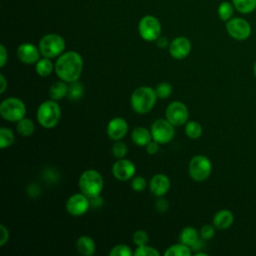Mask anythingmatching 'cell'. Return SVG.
Returning a JSON list of instances; mask_svg holds the SVG:
<instances>
[{"instance_id":"21","label":"cell","mask_w":256,"mask_h":256,"mask_svg":"<svg viewBox=\"0 0 256 256\" xmlns=\"http://www.w3.org/2000/svg\"><path fill=\"white\" fill-rule=\"evenodd\" d=\"M67 92H68L67 82L60 80V81L54 82L51 85L49 89V96L52 100L58 101L64 97H67Z\"/></svg>"},{"instance_id":"27","label":"cell","mask_w":256,"mask_h":256,"mask_svg":"<svg viewBox=\"0 0 256 256\" xmlns=\"http://www.w3.org/2000/svg\"><path fill=\"white\" fill-rule=\"evenodd\" d=\"M84 93V86L81 82L74 81L69 83L68 85V92H67V98L72 101L79 100Z\"/></svg>"},{"instance_id":"25","label":"cell","mask_w":256,"mask_h":256,"mask_svg":"<svg viewBox=\"0 0 256 256\" xmlns=\"http://www.w3.org/2000/svg\"><path fill=\"white\" fill-rule=\"evenodd\" d=\"M17 132L23 137H29L34 133L35 125L34 122L29 118H23L17 122Z\"/></svg>"},{"instance_id":"23","label":"cell","mask_w":256,"mask_h":256,"mask_svg":"<svg viewBox=\"0 0 256 256\" xmlns=\"http://www.w3.org/2000/svg\"><path fill=\"white\" fill-rule=\"evenodd\" d=\"M54 69H55V64H53L50 58H47V57L40 58L35 64V71L41 77L49 76Z\"/></svg>"},{"instance_id":"15","label":"cell","mask_w":256,"mask_h":256,"mask_svg":"<svg viewBox=\"0 0 256 256\" xmlns=\"http://www.w3.org/2000/svg\"><path fill=\"white\" fill-rule=\"evenodd\" d=\"M18 59L27 65L36 64V62L40 59V50L32 43H22L18 46L16 51Z\"/></svg>"},{"instance_id":"12","label":"cell","mask_w":256,"mask_h":256,"mask_svg":"<svg viewBox=\"0 0 256 256\" xmlns=\"http://www.w3.org/2000/svg\"><path fill=\"white\" fill-rule=\"evenodd\" d=\"M65 207H66V211L71 216H75V217L81 216L85 214L90 208L89 198L82 192L73 194L67 199Z\"/></svg>"},{"instance_id":"33","label":"cell","mask_w":256,"mask_h":256,"mask_svg":"<svg viewBox=\"0 0 256 256\" xmlns=\"http://www.w3.org/2000/svg\"><path fill=\"white\" fill-rule=\"evenodd\" d=\"M110 256H132L131 248L126 244H117L109 252Z\"/></svg>"},{"instance_id":"45","label":"cell","mask_w":256,"mask_h":256,"mask_svg":"<svg viewBox=\"0 0 256 256\" xmlns=\"http://www.w3.org/2000/svg\"><path fill=\"white\" fill-rule=\"evenodd\" d=\"M156 43H157V46L160 47V48H166L167 46H169L167 39H166L165 37H162V36H160V37L156 40Z\"/></svg>"},{"instance_id":"39","label":"cell","mask_w":256,"mask_h":256,"mask_svg":"<svg viewBox=\"0 0 256 256\" xmlns=\"http://www.w3.org/2000/svg\"><path fill=\"white\" fill-rule=\"evenodd\" d=\"M89 198V203H90V208H93V209H98L100 208L104 201H103V198L101 197V195H95V196H91V197H88Z\"/></svg>"},{"instance_id":"4","label":"cell","mask_w":256,"mask_h":256,"mask_svg":"<svg viewBox=\"0 0 256 256\" xmlns=\"http://www.w3.org/2000/svg\"><path fill=\"white\" fill-rule=\"evenodd\" d=\"M78 185L83 194L91 197L101 194L104 187V180L98 171L88 169L80 175Z\"/></svg>"},{"instance_id":"44","label":"cell","mask_w":256,"mask_h":256,"mask_svg":"<svg viewBox=\"0 0 256 256\" xmlns=\"http://www.w3.org/2000/svg\"><path fill=\"white\" fill-rule=\"evenodd\" d=\"M6 88H7V80H6L5 76L1 73L0 74V93L3 94L6 90Z\"/></svg>"},{"instance_id":"14","label":"cell","mask_w":256,"mask_h":256,"mask_svg":"<svg viewBox=\"0 0 256 256\" xmlns=\"http://www.w3.org/2000/svg\"><path fill=\"white\" fill-rule=\"evenodd\" d=\"M168 50L172 58L177 60H182L190 54L191 42L187 37H184V36L176 37L169 43Z\"/></svg>"},{"instance_id":"28","label":"cell","mask_w":256,"mask_h":256,"mask_svg":"<svg viewBox=\"0 0 256 256\" xmlns=\"http://www.w3.org/2000/svg\"><path fill=\"white\" fill-rule=\"evenodd\" d=\"M203 129L199 122L191 120L185 124V134L190 139H198L202 135Z\"/></svg>"},{"instance_id":"29","label":"cell","mask_w":256,"mask_h":256,"mask_svg":"<svg viewBox=\"0 0 256 256\" xmlns=\"http://www.w3.org/2000/svg\"><path fill=\"white\" fill-rule=\"evenodd\" d=\"M234 5L230 2H227V1H223L220 3V5L218 6V16L219 18L224 21V22H227L228 20H230L234 14Z\"/></svg>"},{"instance_id":"2","label":"cell","mask_w":256,"mask_h":256,"mask_svg":"<svg viewBox=\"0 0 256 256\" xmlns=\"http://www.w3.org/2000/svg\"><path fill=\"white\" fill-rule=\"evenodd\" d=\"M157 98L155 89L150 86H140L131 94L130 104L137 114H146L152 110Z\"/></svg>"},{"instance_id":"17","label":"cell","mask_w":256,"mask_h":256,"mask_svg":"<svg viewBox=\"0 0 256 256\" xmlns=\"http://www.w3.org/2000/svg\"><path fill=\"white\" fill-rule=\"evenodd\" d=\"M149 189L151 193L157 197L164 196L170 189V179L163 173H157L150 179Z\"/></svg>"},{"instance_id":"3","label":"cell","mask_w":256,"mask_h":256,"mask_svg":"<svg viewBox=\"0 0 256 256\" xmlns=\"http://www.w3.org/2000/svg\"><path fill=\"white\" fill-rule=\"evenodd\" d=\"M38 123L46 129L55 127L61 118V108L55 100H46L42 102L36 111Z\"/></svg>"},{"instance_id":"34","label":"cell","mask_w":256,"mask_h":256,"mask_svg":"<svg viewBox=\"0 0 256 256\" xmlns=\"http://www.w3.org/2000/svg\"><path fill=\"white\" fill-rule=\"evenodd\" d=\"M127 146L124 142L118 140V141H115V143L113 144L112 148H111V152L113 154V156L117 159H121V158H124L125 155L127 154Z\"/></svg>"},{"instance_id":"22","label":"cell","mask_w":256,"mask_h":256,"mask_svg":"<svg viewBox=\"0 0 256 256\" xmlns=\"http://www.w3.org/2000/svg\"><path fill=\"white\" fill-rule=\"evenodd\" d=\"M199 239V234L198 231L191 226H187L182 229L179 235V241L190 248L195 244V242Z\"/></svg>"},{"instance_id":"7","label":"cell","mask_w":256,"mask_h":256,"mask_svg":"<svg viewBox=\"0 0 256 256\" xmlns=\"http://www.w3.org/2000/svg\"><path fill=\"white\" fill-rule=\"evenodd\" d=\"M211 172L212 163L208 157L204 155H195L190 159L188 173L194 181L201 182L208 179Z\"/></svg>"},{"instance_id":"40","label":"cell","mask_w":256,"mask_h":256,"mask_svg":"<svg viewBox=\"0 0 256 256\" xmlns=\"http://www.w3.org/2000/svg\"><path fill=\"white\" fill-rule=\"evenodd\" d=\"M9 240V231L4 224L0 225V246H4Z\"/></svg>"},{"instance_id":"1","label":"cell","mask_w":256,"mask_h":256,"mask_svg":"<svg viewBox=\"0 0 256 256\" xmlns=\"http://www.w3.org/2000/svg\"><path fill=\"white\" fill-rule=\"evenodd\" d=\"M83 70L82 56L76 51L63 52L55 63V73L60 80L67 83L77 81Z\"/></svg>"},{"instance_id":"46","label":"cell","mask_w":256,"mask_h":256,"mask_svg":"<svg viewBox=\"0 0 256 256\" xmlns=\"http://www.w3.org/2000/svg\"><path fill=\"white\" fill-rule=\"evenodd\" d=\"M203 241H204V240H203L202 238H201V239L199 238V239L195 242V244L191 247V250H195V251H197V252H198V251H200L201 249H203V247H204V243H203Z\"/></svg>"},{"instance_id":"5","label":"cell","mask_w":256,"mask_h":256,"mask_svg":"<svg viewBox=\"0 0 256 256\" xmlns=\"http://www.w3.org/2000/svg\"><path fill=\"white\" fill-rule=\"evenodd\" d=\"M26 114L25 103L16 97L5 98L0 104V115L9 122H18Z\"/></svg>"},{"instance_id":"16","label":"cell","mask_w":256,"mask_h":256,"mask_svg":"<svg viewBox=\"0 0 256 256\" xmlns=\"http://www.w3.org/2000/svg\"><path fill=\"white\" fill-rule=\"evenodd\" d=\"M106 132L111 140H121L126 136L128 132V123L122 117L112 118L107 124Z\"/></svg>"},{"instance_id":"31","label":"cell","mask_w":256,"mask_h":256,"mask_svg":"<svg viewBox=\"0 0 256 256\" xmlns=\"http://www.w3.org/2000/svg\"><path fill=\"white\" fill-rule=\"evenodd\" d=\"M157 97L160 99H166L172 94V86L168 82H160L155 88Z\"/></svg>"},{"instance_id":"10","label":"cell","mask_w":256,"mask_h":256,"mask_svg":"<svg viewBox=\"0 0 256 256\" xmlns=\"http://www.w3.org/2000/svg\"><path fill=\"white\" fill-rule=\"evenodd\" d=\"M226 31L233 39L243 41L250 37L252 28L250 23L244 18L234 17L226 22Z\"/></svg>"},{"instance_id":"19","label":"cell","mask_w":256,"mask_h":256,"mask_svg":"<svg viewBox=\"0 0 256 256\" xmlns=\"http://www.w3.org/2000/svg\"><path fill=\"white\" fill-rule=\"evenodd\" d=\"M131 139L135 145L140 147H146V145L152 140L151 131L145 127L138 126L132 130Z\"/></svg>"},{"instance_id":"42","label":"cell","mask_w":256,"mask_h":256,"mask_svg":"<svg viewBox=\"0 0 256 256\" xmlns=\"http://www.w3.org/2000/svg\"><path fill=\"white\" fill-rule=\"evenodd\" d=\"M8 60V53L3 44L0 45V67L3 68Z\"/></svg>"},{"instance_id":"24","label":"cell","mask_w":256,"mask_h":256,"mask_svg":"<svg viewBox=\"0 0 256 256\" xmlns=\"http://www.w3.org/2000/svg\"><path fill=\"white\" fill-rule=\"evenodd\" d=\"M191 248L183 243H177L169 246L165 252L164 256H190L191 255Z\"/></svg>"},{"instance_id":"13","label":"cell","mask_w":256,"mask_h":256,"mask_svg":"<svg viewBox=\"0 0 256 256\" xmlns=\"http://www.w3.org/2000/svg\"><path fill=\"white\" fill-rule=\"evenodd\" d=\"M135 164L129 159H118L112 166V174L119 181H127L132 179L135 175Z\"/></svg>"},{"instance_id":"8","label":"cell","mask_w":256,"mask_h":256,"mask_svg":"<svg viewBox=\"0 0 256 256\" xmlns=\"http://www.w3.org/2000/svg\"><path fill=\"white\" fill-rule=\"evenodd\" d=\"M161 23L152 15L142 17L138 24V32L140 37L148 42L156 41L161 36Z\"/></svg>"},{"instance_id":"36","label":"cell","mask_w":256,"mask_h":256,"mask_svg":"<svg viewBox=\"0 0 256 256\" xmlns=\"http://www.w3.org/2000/svg\"><path fill=\"white\" fill-rule=\"evenodd\" d=\"M215 226L211 224H204L199 232L200 238L203 240H210L215 235Z\"/></svg>"},{"instance_id":"43","label":"cell","mask_w":256,"mask_h":256,"mask_svg":"<svg viewBox=\"0 0 256 256\" xmlns=\"http://www.w3.org/2000/svg\"><path fill=\"white\" fill-rule=\"evenodd\" d=\"M27 192H28V194H29L31 197H36V196L39 195L40 189H39V187H38L36 184H31V185L28 187Z\"/></svg>"},{"instance_id":"37","label":"cell","mask_w":256,"mask_h":256,"mask_svg":"<svg viewBox=\"0 0 256 256\" xmlns=\"http://www.w3.org/2000/svg\"><path fill=\"white\" fill-rule=\"evenodd\" d=\"M146 186H147V181L142 176H134L132 178L131 187L134 191L141 192L146 188Z\"/></svg>"},{"instance_id":"18","label":"cell","mask_w":256,"mask_h":256,"mask_svg":"<svg viewBox=\"0 0 256 256\" xmlns=\"http://www.w3.org/2000/svg\"><path fill=\"white\" fill-rule=\"evenodd\" d=\"M234 221L233 213L228 209H221L213 216V225L220 230L229 228Z\"/></svg>"},{"instance_id":"48","label":"cell","mask_w":256,"mask_h":256,"mask_svg":"<svg viewBox=\"0 0 256 256\" xmlns=\"http://www.w3.org/2000/svg\"><path fill=\"white\" fill-rule=\"evenodd\" d=\"M253 72H254V75H255V77H256V61H255L254 66H253Z\"/></svg>"},{"instance_id":"20","label":"cell","mask_w":256,"mask_h":256,"mask_svg":"<svg viewBox=\"0 0 256 256\" xmlns=\"http://www.w3.org/2000/svg\"><path fill=\"white\" fill-rule=\"evenodd\" d=\"M76 248L80 254L84 256H92L95 253L96 245L94 240L91 237L87 235H83L77 239Z\"/></svg>"},{"instance_id":"41","label":"cell","mask_w":256,"mask_h":256,"mask_svg":"<svg viewBox=\"0 0 256 256\" xmlns=\"http://www.w3.org/2000/svg\"><path fill=\"white\" fill-rule=\"evenodd\" d=\"M146 151L150 155H154L159 151V143L154 141L153 139L146 145Z\"/></svg>"},{"instance_id":"30","label":"cell","mask_w":256,"mask_h":256,"mask_svg":"<svg viewBox=\"0 0 256 256\" xmlns=\"http://www.w3.org/2000/svg\"><path fill=\"white\" fill-rule=\"evenodd\" d=\"M15 140L14 133L11 129L7 127H2L0 129V148L5 149L10 147Z\"/></svg>"},{"instance_id":"11","label":"cell","mask_w":256,"mask_h":256,"mask_svg":"<svg viewBox=\"0 0 256 256\" xmlns=\"http://www.w3.org/2000/svg\"><path fill=\"white\" fill-rule=\"evenodd\" d=\"M165 118L174 126H182L188 121V108L181 101H172L165 109Z\"/></svg>"},{"instance_id":"9","label":"cell","mask_w":256,"mask_h":256,"mask_svg":"<svg viewBox=\"0 0 256 256\" xmlns=\"http://www.w3.org/2000/svg\"><path fill=\"white\" fill-rule=\"evenodd\" d=\"M175 126L171 124L166 118L155 120L151 127L152 139L159 144H166L170 142L175 136Z\"/></svg>"},{"instance_id":"47","label":"cell","mask_w":256,"mask_h":256,"mask_svg":"<svg viewBox=\"0 0 256 256\" xmlns=\"http://www.w3.org/2000/svg\"><path fill=\"white\" fill-rule=\"evenodd\" d=\"M195 256H207V254H206V253H203V252L198 251V252H196V253H195Z\"/></svg>"},{"instance_id":"6","label":"cell","mask_w":256,"mask_h":256,"mask_svg":"<svg viewBox=\"0 0 256 256\" xmlns=\"http://www.w3.org/2000/svg\"><path fill=\"white\" fill-rule=\"evenodd\" d=\"M38 48L43 57L55 58L64 52L65 40L58 34L49 33L40 39Z\"/></svg>"},{"instance_id":"32","label":"cell","mask_w":256,"mask_h":256,"mask_svg":"<svg viewBox=\"0 0 256 256\" xmlns=\"http://www.w3.org/2000/svg\"><path fill=\"white\" fill-rule=\"evenodd\" d=\"M133 255H135V256H159L160 253L154 247H151V246H148L147 244H145V245L137 246V248L133 252Z\"/></svg>"},{"instance_id":"38","label":"cell","mask_w":256,"mask_h":256,"mask_svg":"<svg viewBox=\"0 0 256 256\" xmlns=\"http://www.w3.org/2000/svg\"><path fill=\"white\" fill-rule=\"evenodd\" d=\"M155 208L160 213L166 212L168 210V208H169V203H168V201L165 198H163V196L159 197V199L155 203Z\"/></svg>"},{"instance_id":"26","label":"cell","mask_w":256,"mask_h":256,"mask_svg":"<svg viewBox=\"0 0 256 256\" xmlns=\"http://www.w3.org/2000/svg\"><path fill=\"white\" fill-rule=\"evenodd\" d=\"M232 4L241 14H250L256 9V0H232Z\"/></svg>"},{"instance_id":"35","label":"cell","mask_w":256,"mask_h":256,"mask_svg":"<svg viewBox=\"0 0 256 256\" xmlns=\"http://www.w3.org/2000/svg\"><path fill=\"white\" fill-rule=\"evenodd\" d=\"M132 240L136 246H141V245L147 244V242L149 240V236H148L147 232L144 230H136L133 233Z\"/></svg>"}]
</instances>
